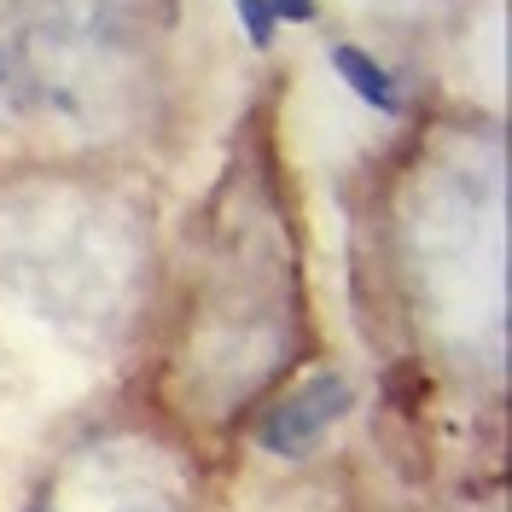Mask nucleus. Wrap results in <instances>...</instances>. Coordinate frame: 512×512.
Masks as SVG:
<instances>
[{"mask_svg":"<svg viewBox=\"0 0 512 512\" xmlns=\"http://www.w3.org/2000/svg\"><path fill=\"white\" fill-rule=\"evenodd\" d=\"M59 512H175L169 501V489L158 483V472L146 478V472H134L123 466L117 454H99L82 466V478H76V495L70 501H53Z\"/></svg>","mask_w":512,"mask_h":512,"instance_id":"obj_2","label":"nucleus"},{"mask_svg":"<svg viewBox=\"0 0 512 512\" xmlns=\"http://www.w3.org/2000/svg\"><path fill=\"white\" fill-rule=\"evenodd\" d=\"M233 12H239L245 35H251V47H274V12H268V0H233Z\"/></svg>","mask_w":512,"mask_h":512,"instance_id":"obj_4","label":"nucleus"},{"mask_svg":"<svg viewBox=\"0 0 512 512\" xmlns=\"http://www.w3.org/2000/svg\"><path fill=\"white\" fill-rule=\"evenodd\" d=\"M268 12H274V18H297V24H309V18H315V0H268Z\"/></svg>","mask_w":512,"mask_h":512,"instance_id":"obj_5","label":"nucleus"},{"mask_svg":"<svg viewBox=\"0 0 512 512\" xmlns=\"http://www.w3.org/2000/svg\"><path fill=\"white\" fill-rule=\"evenodd\" d=\"M30 512H59V507H53V501H35V507Z\"/></svg>","mask_w":512,"mask_h":512,"instance_id":"obj_6","label":"nucleus"},{"mask_svg":"<svg viewBox=\"0 0 512 512\" xmlns=\"http://www.w3.org/2000/svg\"><path fill=\"white\" fill-rule=\"evenodd\" d=\"M344 408H350V379L344 373H315L303 390H291L286 402L262 419L256 443L268 454H280V460H303L326 443V431L344 419Z\"/></svg>","mask_w":512,"mask_h":512,"instance_id":"obj_1","label":"nucleus"},{"mask_svg":"<svg viewBox=\"0 0 512 512\" xmlns=\"http://www.w3.org/2000/svg\"><path fill=\"white\" fill-rule=\"evenodd\" d=\"M332 70L350 82V94H361L373 111H402V94H396V76L384 70V64H373L361 47H350V41H332Z\"/></svg>","mask_w":512,"mask_h":512,"instance_id":"obj_3","label":"nucleus"}]
</instances>
